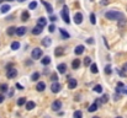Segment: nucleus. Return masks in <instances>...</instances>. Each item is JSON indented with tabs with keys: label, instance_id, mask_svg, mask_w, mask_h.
<instances>
[{
	"label": "nucleus",
	"instance_id": "45",
	"mask_svg": "<svg viewBox=\"0 0 127 118\" xmlns=\"http://www.w3.org/2000/svg\"><path fill=\"white\" fill-rule=\"evenodd\" d=\"M16 87H17V89H19V90H24V86H22V85H21V84H19V82H17V84H16Z\"/></svg>",
	"mask_w": 127,
	"mask_h": 118
},
{
	"label": "nucleus",
	"instance_id": "3",
	"mask_svg": "<svg viewBox=\"0 0 127 118\" xmlns=\"http://www.w3.org/2000/svg\"><path fill=\"white\" fill-rule=\"evenodd\" d=\"M31 57H32V59H40V58L42 57V49H41V48H35V49H32Z\"/></svg>",
	"mask_w": 127,
	"mask_h": 118
},
{
	"label": "nucleus",
	"instance_id": "47",
	"mask_svg": "<svg viewBox=\"0 0 127 118\" xmlns=\"http://www.w3.org/2000/svg\"><path fill=\"white\" fill-rule=\"evenodd\" d=\"M4 100H5L4 95H1V94H0V103H2V102H4Z\"/></svg>",
	"mask_w": 127,
	"mask_h": 118
},
{
	"label": "nucleus",
	"instance_id": "38",
	"mask_svg": "<svg viewBox=\"0 0 127 118\" xmlns=\"http://www.w3.org/2000/svg\"><path fill=\"white\" fill-rule=\"evenodd\" d=\"M48 31H49L51 33H53V32L56 31V26H54V25H51V26L48 27Z\"/></svg>",
	"mask_w": 127,
	"mask_h": 118
},
{
	"label": "nucleus",
	"instance_id": "17",
	"mask_svg": "<svg viewBox=\"0 0 127 118\" xmlns=\"http://www.w3.org/2000/svg\"><path fill=\"white\" fill-rule=\"evenodd\" d=\"M36 107V103L33 102V101H29L27 103H26V110L27 111H31V110H33Z\"/></svg>",
	"mask_w": 127,
	"mask_h": 118
},
{
	"label": "nucleus",
	"instance_id": "31",
	"mask_svg": "<svg viewBox=\"0 0 127 118\" xmlns=\"http://www.w3.org/2000/svg\"><path fill=\"white\" fill-rule=\"evenodd\" d=\"M112 73V68H111V65H106L105 67V74L106 75H110Z\"/></svg>",
	"mask_w": 127,
	"mask_h": 118
},
{
	"label": "nucleus",
	"instance_id": "37",
	"mask_svg": "<svg viewBox=\"0 0 127 118\" xmlns=\"http://www.w3.org/2000/svg\"><path fill=\"white\" fill-rule=\"evenodd\" d=\"M29 7H30L31 10H32V9H36V7H37V2H36V1H32V2H30Z\"/></svg>",
	"mask_w": 127,
	"mask_h": 118
},
{
	"label": "nucleus",
	"instance_id": "32",
	"mask_svg": "<svg viewBox=\"0 0 127 118\" xmlns=\"http://www.w3.org/2000/svg\"><path fill=\"white\" fill-rule=\"evenodd\" d=\"M40 79V73H33L32 75H31V80L32 81H37Z\"/></svg>",
	"mask_w": 127,
	"mask_h": 118
},
{
	"label": "nucleus",
	"instance_id": "9",
	"mask_svg": "<svg viewBox=\"0 0 127 118\" xmlns=\"http://www.w3.org/2000/svg\"><path fill=\"white\" fill-rule=\"evenodd\" d=\"M43 31V27H41V26H36V27H33L32 30H31V32H32V35H35V36H37V35H41Z\"/></svg>",
	"mask_w": 127,
	"mask_h": 118
},
{
	"label": "nucleus",
	"instance_id": "8",
	"mask_svg": "<svg viewBox=\"0 0 127 118\" xmlns=\"http://www.w3.org/2000/svg\"><path fill=\"white\" fill-rule=\"evenodd\" d=\"M41 2H42V5L46 7V11L47 12H49L51 15H52V12H53V7H52V5L49 4V2H47V1H44V0H41Z\"/></svg>",
	"mask_w": 127,
	"mask_h": 118
},
{
	"label": "nucleus",
	"instance_id": "29",
	"mask_svg": "<svg viewBox=\"0 0 127 118\" xmlns=\"http://www.w3.org/2000/svg\"><path fill=\"white\" fill-rule=\"evenodd\" d=\"M90 70H91V73H94V74H96L99 70H97V65L95 64V63H93L91 64V67H90Z\"/></svg>",
	"mask_w": 127,
	"mask_h": 118
},
{
	"label": "nucleus",
	"instance_id": "7",
	"mask_svg": "<svg viewBox=\"0 0 127 118\" xmlns=\"http://www.w3.org/2000/svg\"><path fill=\"white\" fill-rule=\"evenodd\" d=\"M61 108H62V102H61L59 100H56V101L52 103V110L57 112V111H59Z\"/></svg>",
	"mask_w": 127,
	"mask_h": 118
},
{
	"label": "nucleus",
	"instance_id": "18",
	"mask_svg": "<svg viewBox=\"0 0 127 118\" xmlns=\"http://www.w3.org/2000/svg\"><path fill=\"white\" fill-rule=\"evenodd\" d=\"M59 32H61V36H62L64 39H68L69 37H70V35H69V33H68V32L64 30V28H61V30H59Z\"/></svg>",
	"mask_w": 127,
	"mask_h": 118
},
{
	"label": "nucleus",
	"instance_id": "44",
	"mask_svg": "<svg viewBox=\"0 0 127 118\" xmlns=\"http://www.w3.org/2000/svg\"><path fill=\"white\" fill-rule=\"evenodd\" d=\"M49 20H51L52 22H54V21H57V17H56V16H53V15H51V16H49Z\"/></svg>",
	"mask_w": 127,
	"mask_h": 118
},
{
	"label": "nucleus",
	"instance_id": "12",
	"mask_svg": "<svg viewBox=\"0 0 127 118\" xmlns=\"http://www.w3.org/2000/svg\"><path fill=\"white\" fill-rule=\"evenodd\" d=\"M84 50H85V48H84V46H77V48H75V50H74V53L77 54V55H80V54H83L84 53Z\"/></svg>",
	"mask_w": 127,
	"mask_h": 118
},
{
	"label": "nucleus",
	"instance_id": "35",
	"mask_svg": "<svg viewBox=\"0 0 127 118\" xmlns=\"http://www.w3.org/2000/svg\"><path fill=\"white\" fill-rule=\"evenodd\" d=\"M73 117L74 118H83V112H82V111H75Z\"/></svg>",
	"mask_w": 127,
	"mask_h": 118
},
{
	"label": "nucleus",
	"instance_id": "28",
	"mask_svg": "<svg viewBox=\"0 0 127 118\" xmlns=\"http://www.w3.org/2000/svg\"><path fill=\"white\" fill-rule=\"evenodd\" d=\"M49 63H51V58H49V57H47V55H46V57H43V59H42V64L43 65H48Z\"/></svg>",
	"mask_w": 127,
	"mask_h": 118
},
{
	"label": "nucleus",
	"instance_id": "41",
	"mask_svg": "<svg viewBox=\"0 0 127 118\" xmlns=\"http://www.w3.org/2000/svg\"><path fill=\"white\" fill-rule=\"evenodd\" d=\"M51 80H53V81H57V80H58L57 74H52V75H51Z\"/></svg>",
	"mask_w": 127,
	"mask_h": 118
},
{
	"label": "nucleus",
	"instance_id": "19",
	"mask_svg": "<svg viewBox=\"0 0 127 118\" xmlns=\"http://www.w3.org/2000/svg\"><path fill=\"white\" fill-rule=\"evenodd\" d=\"M10 9H11L10 5H1V7H0V12H1V14H6V12H9Z\"/></svg>",
	"mask_w": 127,
	"mask_h": 118
},
{
	"label": "nucleus",
	"instance_id": "51",
	"mask_svg": "<svg viewBox=\"0 0 127 118\" xmlns=\"http://www.w3.org/2000/svg\"><path fill=\"white\" fill-rule=\"evenodd\" d=\"M19 1H20V2H24V1H26V0H19Z\"/></svg>",
	"mask_w": 127,
	"mask_h": 118
},
{
	"label": "nucleus",
	"instance_id": "25",
	"mask_svg": "<svg viewBox=\"0 0 127 118\" xmlns=\"http://www.w3.org/2000/svg\"><path fill=\"white\" fill-rule=\"evenodd\" d=\"M96 110H97V101H96L95 103H93V105L88 108V111H89V112H95Z\"/></svg>",
	"mask_w": 127,
	"mask_h": 118
},
{
	"label": "nucleus",
	"instance_id": "50",
	"mask_svg": "<svg viewBox=\"0 0 127 118\" xmlns=\"http://www.w3.org/2000/svg\"><path fill=\"white\" fill-rule=\"evenodd\" d=\"M117 86H119V87H124V84H122V82H119Z\"/></svg>",
	"mask_w": 127,
	"mask_h": 118
},
{
	"label": "nucleus",
	"instance_id": "15",
	"mask_svg": "<svg viewBox=\"0 0 127 118\" xmlns=\"http://www.w3.org/2000/svg\"><path fill=\"white\" fill-rule=\"evenodd\" d=\"M44 89H46V84H44L43 81H40V82L36 85V90H37V91H40V92L44 91Z\"/></svg>",
	"mask_w": 127,
	"mask_h": 118
},
{
	"label": "nucleus",
	"instance_id": "46",
	"mask_svg": "<svg viewBox=\"0 0 127 118\" xmlns=\"http://www.w3.org/2000/svg\"><path fill=\"white\" fill-rule=\"evenodd\" d=\"M122 70H124V71H127V62L122 65Z\"/></svg>",
	"mask_w": 127,
	"mask_h": 118
},
{
	"label": "nucleus",
	"instance_id": "48",
	"mask_svg": "<svg viewBox=\"0 0 127 118\" xmlns=\"http://www.w3.org/2000/svg\"><path fill=\"white\" fill-rule=\"evenodd\" d=\"M119 74H120L121 76H125V73H124V70H119Z\"/></svg>",
	"mask_w": 127,
	"mask_h": 118
},
{
	"label": "nucleus",
	"instance_id": "39",
	"mask_svg": "<svg viewBox=\"0 0 127 118\" xmlns=\"http://www.w3.org/2000/svg\"><path fill=\"white\" fill-rule=\"evenodd\" d=\"M126 22H127L126 19H122V21H121V20H119V26L121 27V26H124V25H125Z\"/></svg>",
	"mask_w": 127,
	"mask_h": 118
},
{
	"label": "nucleus",
	"instance_id": "27",
	"mask_svg": "<svg viewBox=\"0 0 127 118\" xmlns=\"http://www.w3.org/2000/svg\"><path fill=\"white\" fill-rule=\"evenodd\" d=\"M99 101H100L101 103H106V102L109 101V95H102L101 98H99Z\"/></svg>",
	"mask_w": 127,
	"mask_h": 118
},
{
	"label": "nucleus",
	"instance_id": "53",
	"mask_svg": "<svg viewBox=\"0 0 127 118\" xmlns=\"http://www.w3.org/2000/svg\"><path fill=\"white\" fill-rule=\"evenodd\" d=\"M93 118H100V117H93Z\"/></svg>",
	"mask_w": 127,
	"mask_h": 118
},
{
	"label": "nucleus",
	"instance_id": "14",
	"mask_svg": "<svg viewBox=\"0 0 127 118\" xmlns=\"http://www.w3.org/2000/svg\"><path fill=\"white\" fill-rule=\"evenodd\" d=\"M64 54V49L62 48V47H57L56 49H54V55L56 57H61V55H63Z\"/></svg>",
	"mask_w": 127,
	"mask_h": 118
},
{
	"label": "nucleus",
	"instance_id": "49",
	"mask_svg": "<svg viewBox=\"0 0 127 118\" xmlns=\"http://www.w3.org/2000/svg\"><path fill=\"white\" fill-rule=\"evenodd\" d=\"M115 101H117V100H120V96L119 95H115V98H114Z\"/></svg>",
	"mask_w": 127,
	"mask_h": 118
},
{
	"label": "nucleus",
	"instance_id": "43",
	"mask_svg": "<svg viewBox=\"0 0 127 118\" xmlns=\"http://www.w3.org/2000/svg\"><path fill=\"white\" fill-rule=\"evenodd\" d=\"M110 2V0H101L100 1V5H107Z\"/></svg>",
	"mask_w": 127,
	"mask_h": 118
},
{
	"label": "nucleus",
	"instance_id": "33",
	"mask_svg": "<svg viewBox=\"0 0 127 118\" xmlns=\"http://www.w3.org/2000/svg\"><path fill=\"white\" fill-rule=\"evenodd\" d=\"M94 91L97 92V94H101V92H102V86H101V85H96V86L94 87Z\"/></svg>",
	"mask_w": 127,
	"mask_h": 118
},
{
	"label": "nucleus",
	"instance_id": "5",
	"mask_svg": "<svg viewBox=\"0 0 127 118\" xmlns=\"http://www.w3.org/2000/svg\"><path fill=\"white\" fill-rule=\"evenodd\" d=\"M83 20H84V16H83L82 12H77V14L74 15V22H75L77 25H80V24L83 22Z\"/></svg>",
	"mask_w": 127,
	"mask_h": 118
},
{
	"label": "nucleus",
	"instance_id": "13",
	"mask_svg": "<svg viewBox=\"0 0 127 118\" xmlns=\"http://www.w3.org/2000/svg\"><path fill=\"white\" fill-rule=\"evenodd\" d=\"M26 30H27L26 27H19V28L16 30V35H17L19 37H22V36L26 33Z\"/></svg>",
	"mask_w": 127,
	"mask_h": 118
},
{
	"label": "nucleus",
	"instance_id": "24",
	"mask_svg": "<svg viewBox=\"0 0 127 118\" xmlns=\"http://www.w3.org/2000/svg\"><path fill=\"white\" fill-rule=\"evenodd\" d=\"M79 65H80V60H79V59H74V60H73V63H72L73 69H78V68H79Z\"/></svg>",
	"mask_w": 127,
	"mask_h": 118
},
{
	"label": "nucleus",
	"instance_id": "2",
	"mask_svg": "<svg viewBox=\"0 0 127 118\" xmlns=\"http://www.w3.org/2000/svg\"><path fill=\"white\" fill-rule=\"evenodd\" d=\"M61 15H62V19H63V21H64L65 24H70V19H69V9H68L67 5L63 6Z\"/></svg>",
	"mask_w": 127,
	"mask_h": 118
},
{
	"label": "nucleus",
	"instance_id": "11",
	"mask_svg": "<svg viewBox=\"0 0 127 118\" xmlns=\"http://www.w3.org/2000/svg\"><path fill=\"white\" fill-rule=\"evenodd\" d=\"M57 69H58V71H59L61 74H65V71H67V65H65L64 63H62V64H58Z\"/></svg>",
	"mask_w": 127,
	"mask_h": 118
},
{
	"label": "nucleus",
	"instance_id": "21",
	"mask_svg": "<svg viewBox=\"0 0 127 118\" xmlns=\"http://www.w3.org/2000/svg\"><path fill=\"white\" fill-rule=\"evenodd\" d=\"M46 24H47V20H46L44 17H40V19H38V21H37V25H38V26H41V27H44V26H46Z\"/></svg>",
	"mask_w": 127,
	"mask_h": 118
},
{
	"label": "nucleus",
	"instance_id": "20",
	"mask_svg": "<svg viewBox=\"0 0 127 118\" xmlns=\"http://www.w3.org/2000/svg\"><path fill=\"white\" fill-rule=\"evenodd\" d=\"M16 30H17L16 27H14V26H11V27H9V28H7V31H6V33H7L9 36H12V35H15V33H16Z\"/></svg>",
	"mask_w": 127,
	"mask_h": 118
},
{
	"label": "nucleus",
	"instance_id": "10",
	"mask_svg": "<svg viewBox=\"0 0 127 118\" xmlns=\"http://www.w3.org/2000/svg\"><path fill=\"white\" fill-rule=\"evenodd\" d=\"M77 85H78V82H77L75 79L69 78V80H68V87H69V89H75Z\"/></svg>",
	"mask_w": 127,
	"mask_h": 118
},
{
	"label": "nucleus",
	"instance_id": "52",
	"mask_svg": "<svg viewBox=\"0 0 127 118\" xmlns=\"http://www.w3.org/2000/svg\"><path fill=\"white\" fill-rule=\"evenodd\" d=\"M6 1H12V0H6Z\"/></svg>",
	"mask_w": 127,
	"mask_h": 118
},
{
	"label": "nucleus",
	"instance_id": "54",
	"mask_svg": "<svg viewBox=\"0 0 127 118\" xmlns=\"http://www.w3.org/2000/svg\"><path fill=\"white\" fill-rule=\"evenodd\" d=\"M116 118H122V117H116Z\"/></svg>",
	"mask_w": 127,
	"mask_h": 118
},
{
	"label": "nucleus",
	"instance_id": "4",
	"mask_svg": "<svg viewBox=\"0 0 127 118\" xmlns=\"http://www.w3.org/2000/svg\"><path fill=\"white\" fill-rule=\"evenodd\" d=\"M62 90V85L59 84V82H57V81H54L52 85H51V91L53 92V94H58L59 91Z\"/></svg>",
	"mask_w": 127,
	"mask_h": 118
},
{
	"label": "nucleus",
	"instance_id": "1",
	"mask_svg": "<svg viewBox=\"0 0 127 118\" xmlns=\"http://www.w3.org/2000/svg\"><path fill=\"white\" fill-rule=\"evenodd\" d=\"M105 17L107 20H111V21H119V20L124 19V14L120 11H116V10H111V11H107L105 14Z\"/></svg>",
	"mask_w": 127,
	"mask_h": 118
},
{
	"label": "nucleus",
	"instance_id": "16",
	"mask_svg": "<svg viewBox=\"0 0 127 118\" xmlns=\"http://www.w3.org/2000/svg\"><path fill=\"white\" fill-rule=\"evenodd\" d=\"M30 19V12L29 11H24L21 14V21H29Z\"/></svg>",
	"mask_w": 127,
	"mask_h": 118
},
{
	"label": "nucleus",
	"instance_id": "22",
	"mask_svg": "<svg viewBox=\"0 0 127 118\" xmlns=\"http://www.w3.org/2000/svg\"><path fill=\"white\" fill-rule=\"evenodd\" d=\"M51 43H52V39L49 38V37H46V38L42 39V46H44V47H48Z\"/></svg>",
	"mask_w": 127,
	"mask_h": 118
},
{
	"label": "nucleus",
	"instance_id": "30",
	"mask_svg": "<svg viewBox=\"0 0 127 118\" xmlns=\"http://www.w3.org/2000/svg\"><path fill=\"white\" fill-rule=\"evenodd\" d=\"M84 65L85 67L91 65V58H90V57H85L84 58Z\"/></svg>",
	"mask_w": 127,
	"mask_h": 118
},
{
	"label": "nucleus",
	"instance_id": "40",
	"mask_svg": "<svg viewBox=\"0 0 127 118\" xmlns=\"http://www.w3.org/2000/svg\"><path fill=\"white\" fill-rule=\"evenodd\" d=\"M116 92H124V94H126L127 95V89H124V90H122V89L117 87V89H116Z\"/></svg>",
	"mask_w": 127,
	"mask_h": 118
},
{
	"label": "nucleus",
	"instance_id": "36",
	"mask_svg": "<svg viewBox=\"0 0 127 118\" xmlns=\"http://www.w3.org/2000/svg\"><path fill=\"white\" fill-rule=\"evenodd\" d=\"M89 17H90V22H91V24H93V25H95V24H96V20H95V15H94V14H93V12H91V14H90V16H89Z\"/></svg>",
	"mask_w": 127,
	"mask_h": 118
},
{
	"label": "nucleus",
	"instance_id": "42",
	"mask_svg": "<svg viewBox=\"0 0 127 118\" xmlns=\"http://www.w3.org/2000/svg\"><path fill=\"white\" fill-rule=\"evenodd\" d=\"M86 43H89V44H94L95 41H94V38H88L86 39Z\"/></svg>",
	"mask_w": 127,
	"mask_h": 118
},
{
	"label": "nucleus",
	"instance_id": "34",
	"mask_svg": "<svg viewBox=\"0 0 127 118\" xmlns=\"http://www.w3.org/2000/svg\"><path fill=\"white\" fill-rule=\"evenodd\" d=\"M7 91V85L6 84H0V92H6Z\"/></svg>",
	"mask_w": 127,
	"mask_h": 118
},
{
	"label": "nucleus",
	"instance_id": "6",
	"mask_svg": "<svg viewBox=\"0 0 127 118\" xmlns=\"http://www.w3.org/2000/svg\"><path fill=\"white\" fill-rule=\"evenodd\" d=\"M16 75H17V70L16 69H7V73H6V76L7 79H14L16 78Z\"/></svg>",
	"mask_w": 127,
	"mask_h": 118
},
{
	"label": "nucleus",
	"instance_id": "23",
	"mask_svg": "<svg viewBox=\"0 0 127 118\" xmlns=\"http://www.w3.org/2000/svg\"><path fill=\"white\" fill-rule=\"evenodd\" d=\"M26 103H27L26 97H20V98L17 100V106H24V105H26Z\"/></svg>",
	"mask_w": 127,
	"mask_h": 118
},
{
	"label": "nucleus",
	"instance_id": "26",
	"mask_svg": "<svg viewBox=\"0 0 127 118\" xmlns=\"http://www.w3.org/2000/svg\"><path fill=\"white\" fill-rule=\"evenodd\" d=\"M19 48H20V43L19 42H12L11 43V49L12 50H17Z\"/></svg>",
	"mask_w": 127,
	"mask_h": 118
}]
</instances>
